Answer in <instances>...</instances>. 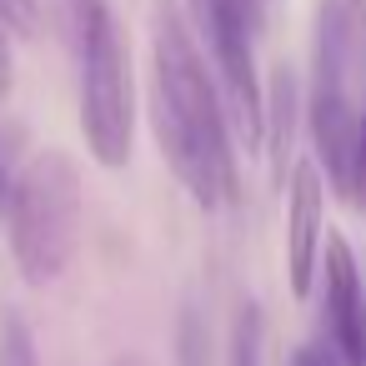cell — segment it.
<instances>
[{"mask_svg":"<svg viewBox=\"0 0 366 366\" xmlns=\"http://www.w3.org/2000/svg\"><path fill=\"white\" fill-rule=\"evenodd\" d=\"M321 216H326V186L316 161H296L286 176V281L291 296H311L316 266H321Z\"/></svg>","mask_w":366,"mask_h":366,"instance_id":"8992f818","label":"cell"},{"mask_svg":"<svg viewBox=\"0 0 366 366\" xmlns=\"http://www.w3.org/2000/svg\"><path fill=\"white\" fill-rule=\"evenodd\" d=\"M81 131L91 156L106 171H121L131 161V131H136V91H131V51L121 41L116 16H106L81 46Z\"/></svg>","mask_w":366,"mask_h":366,"instance_id":"277c9868","label":"cell"},{"mask_svg":"<svg viewBox=\"0 0 366 366\" xmlns=\"http://www.w3.org/2000/svg\"><path fill=\"white\" fill-rule=\"evenodd\" d=\"M261 351H266L261 306H256V301H241L236 316H231V351H226V361H231V366H261Z\"/></svg>","mask_w":366,"mask_h":366,"instance_id":"ba28073f","label":"cell"},{"mask_svg":"<svg viewBox=\"0 0 366 366\" xmlns=\"http://www.w3.org/2000/svg\"><path fill=\"white\" fill-rule=\"evenodd\" d=\"M261 6L266 0H186L191 31L221 76L226 111H231V126H236V141L246 146V156H256L266 146V91L256 76Z\"/></svg>","mask_w":366,"mask_h":366,"instance_id":"3957f363","label":"cell"},{"mask_svg":"<svg viewBox=\"0 0 366 366\" xmlns=\"http://www.w3.org/2000/svg\"><path fill=\"white\" fill-rule=\"evenodd\" d=\"M291 366H341V356H336L331 346H301V351L291 356Z\"/></svg>","mask_w":366,"mask_h":366,"instance_id":"9a60e30c","label":"cell"},{"mask_svg":"<svg viewBox=\"0 0 366 366\" xmlns=\"http://www.w3.org/2000/svg\"><path fill=\"white\" fill-rule=\"evenodd\" d=\"M346 201L366 211V106H361V121H356V146H351V186H346Z\"/></svg>","mask_w":366,"mask_h":366,"instance_id":"7c38bea8","label":"cell"},{"mask_svg":"<svg viewBox=\"0 0 366 366\" xmlns=\"http://www.w3.org/2000/svg\"><path fill=\"white\" fill-rule=\"evenodd\" d=\"M176 366H211V331L206 316L196 306L181 311V331H176Z\"/></svg>","mask_w":366,"mask_h":366,"instance_id":"9c48e42d","label":"cell"},{"mask_svg":"<svg viewBox=\"0 0 366 366\" xmlns=\"http://www.w3.org/2000/svg\"><path fill=\"white\" fill-rule=\"evenodd\" d=\"M321 296H326V331L331 351L341 366H366V286L356 271V256L346 236H326V261H321Z\"/></svg>","mask_w":366,"mask_h":366,"instance_id":"5b68a950","label":"cell"},{"mask_svg":"<svg viewBox=\"0 0 366 366\" xmlns=\"http://www.w3.org/2000/svg\"><path fill=\"white\" fill-rule=\"evenodd\" d=\"M81 216H86V191H81V166L66 151H41L11 186L6 221H11V256L26 286H51L76 246H81Z\"/></svg>","mask_w":366,"mask_h":366,"instance_id":"7a4b0ae2","label":"cell"},{"mask_svg":"<svg viewBox=\"0 0 366 366\" xmlns=\"http://www.w3.org/2000/svg\"><path fill=\"white\" fill-rule=\"evenodd\" d=\"M0 16L16 36H36L41 31V0H0Z\"/></svg>","mask_w":366,"mask_h":366,"instance_id":"4fadbf2b","label":"cell"},{"mask_svg":"<svg viewBox=\"0 0 366 366\" xmlns=\"http://www.w3.org/2000/svg\"><path fill=\"white\" fill-rule=\"evenodd\" d=\"M266 126H271V161H276V176L286 181V156H291V131H296V76L281 66L271 76V91H266Z\"/></svg>","mask_w":366,"mask_h":366,"instance_id":"52a82bcc","label":"cell"},{"mask_svg":"<svg viewBox=\"0 0 366 366\" xmlns=\"http://www.w3.org/2000/svg\"><path fill=\"white\" fill-rule=\"evenodd\" d=\"M11 26H6V16H0V106H6V96H11V86H16V56H11Z\"/></svg>","mask_w":366,"mask_h":366,"instance_id":"5bb4252c","label":"cell"},{"mask_svg":"<svg viewBox=\"0 0 366 366\" xmlns=\"http://www.w3.org/2000/svg\"><path fill=\"white\" fill-rule=\"evenodd\" d=\"M6 201H11V176H6V161H0V211H6Z\"/></svg>","mask_w":366,"mask_h":366,"instance_id":"2e32d148","label":"cell"},{"mask_svg":"<svg viewBox=\"0 0 366 366\" xmlns=\"http://www.w3.org/2000/svg\"><path fill=\"white\" fill-rule=\"evenodd\" d=\"M346 6H351V16H356V21L366 26V0H346Z\"/></svg>","mask_w":366,"mask_h":366,"instance_id":"e0dca14e","label":"cell"},{"mask_svg":"<svg viewBox=\"0 0 366 366\" xmlns=\"http://www.w3.org/2000/svg\"><path fill=\"white\" fill-rule=\"evenodd\" d=\"M151 121L156 146L201 211L236 201V136L221 76L176 0H151Z\"/></svg>","mask_w":366,"mask_h":366,"instance_id":"6da1fadb","label":"cell"},{"mask_svg":"<svg viewBox=\"0 0 366 366\" xmlns=\"http://www.w3.org/2000/svg\"><path fill=\"white\" fill-rule=\"evenodd\" d=\"M0 366H41L36 341H31V326H26L21 311L0 316Z\"/></svg>","mask_w":366,"mask_h":366,"instance_id":"30bf717a","label":"cell"},{"mask_svg":"<svg viewBox=\"0 0 366 366\" xmlns=\"http://www.w3.org/2000/svg\"><path fill=\"white\" fill-rule=\"evenodd\" d=\"M56 11H61V26L71 36V51L111 16V0H56Z\"/></svg>","mask_w":366,"mask_h":366,"instance_id":"8fae6325","label":"cell"}]
</instances>
